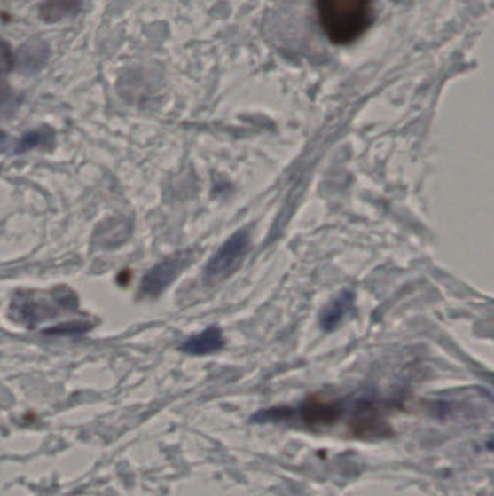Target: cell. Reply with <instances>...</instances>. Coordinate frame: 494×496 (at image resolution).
Returning a JSON list of instances; mask_svg holds the SVG:
<instances>
[{"label": "cell", "mask_w": 494, "mask_h": 496, "mask_svg": "<svg viewBox=\"0 0 494 496\" xmlns=\"http://www.w3.org/2000/svg\"><path fill=\"white\" fill-rule=\"evenodd\" d=\"M318 22L333 44L360 40L374 20L372 0H315Z\"/></svg>", "instance_id": "1"}, {"label": "cell", "mask_w": 494, "mask_h": 496, "mask_svg": "<svg viewBox=\"0 0 494 496\" xmlns=\"http://www.w3.org/2000/svg\"><path fill=\"white\" fill-rule=\"evenodd\" d=\"M249 234L247 230H239L226 240L218 251L210 257L205 267V280L208 283L221 282L237 271L242 260L248 255Z\"/></svg>", "instance_id": "2"}, {"label": "cell", "mask_w": 494, "mask_h": 496, "mask_svg": "<svg viewBox=\"0 0 494 496\" xmlns=\"http://www.w3.org/2000/svg\"><path fill=\"white\" fill-rule=\"evenodd\" d=\"M193 251H178L153 267L144 278L139 292L148 298H155L175 282L183 271L193 262Z\"/></svg>", "instance_id": "3"}, {"label": "cell", "mask_w": 494, "mask_h": 496, "mask_svg": "<svg viewBox=\"0 0 494 496\" xmlns=\"http://www.w3.org/2000/svg\"><path fill=\"white\" fill-rule=\"evenodd\" d=\"M50 60V47L40 38H32L20 45L15 56V64L20 72L34 73L45 67Z\"/></svg>", "instance_id": "4"}, {"label": "cell", "mask_w": 494, "mask_h": 496, "mask_svg": "<svg viewBox=\"0 0 494 496\" xmlns=\"http://www.w3.org/2000/svg\"><path fill=\"white\" fill-rule=\"evenodd\" d=\"M356 305V295L351 290H344L341 292L331 303H329L319 318V326L322 330L333 331L341 322L344 321V318L354 310Z\"/></svg>", "instance_id": "5"}, {"label": "cell", "mask_w": 494, "mask_h": 496, "mask_svg": "<svg viewBox=\"0 0 494 496\" xmlns=\"http://www.w3.org/2000/svg\"><path fill=\"white\" fill-rule=\"evenodd\" d=\"M225 346V338L218 327H209L202 333L190 337L182 346L183 353L192 356H206V354L216 353Z\"/></svg>", "instance_id": "6"}, {"label": "cell", "mask_w": 494, "mask_h": 496, "mask_svg": "<svg viewBox=\"0 0 494 496\" xmlns=\"http://www.w3.org/2000/svg\"><path fill=\"white\" fill-rule=\"evenodd\" d=\"M83 9V0H44L40 4V18L48 24L74 18Z\"/></svg>", "instance_id": "7"}, {"label": "cell", "mask_w": 494, "mask_h": 496, "mask_svg": "<svg viewBox=\"0 0 494 496\" xmlns=\"http://www.w3.org/2000/svg\"><path fill=\"white\" fill-rule=\"evenodd\" d=\"M341 408L329 402L310 401L302 408V417L309 424H328L340 417Z\"/></svg>", "instance_id": "8"}, {"label": "cell", "mask_w": 494, "mask_h": 496, "mask_svg": "<svg viewBox=\"0 0 494 496\" xmlns=\"http://www.w3.org/2000/svg\"><path fill=\"white\" fill-rule=\"evenodd\" d=\"M50 136H52L51 132L48 130H38V131H32L22 138L18 146H20V151H27L29 148L38 147L41 144L47 143L50 139Z\"/></svg>", "instance_id": "9"}, {"label": "cell", "mask_w": 494, "mask_h": 496, "mask_svg": "<svg viewBox=\"0 0 494 496\" xmlns=\"http://www.w3.org/2000/svg\"><path fill=\"white\" fill-rule=\"evenodd\" d=\"M15 66V54L6 41L0 38V75H4Z\"/></svg>", "instance_id": "10"}, {"label": "cell", "mask_w": 494, "mask_h": 496, "mask_svg": "<svg viewBox=\"0 0 494 496\" xmlns=\"http://www.w3.org/2000/svg\"><path fill=\"white\" fill-rule=\"evenodd\" d=\"M89 326L86 324H80V322H74V324H63V326L56 327V328H51L48 331V334H74L82 333V331L88 330Z\"/></svg>", "instance_id": "11"}, {"label": "cell", "mask_w": 494, "mask_h": 496, "mask_svg": "<svg viewBox=\"0 0 494 496\" xmlns=\"http://www.w3.org/2000/svg\"><path fill=\"white\" fill-rule=\"evenodd\" d=\"M8 93V83L4 79V75H0V99Z\"/></svg>", "instance_id": "12"}]
</instances>
